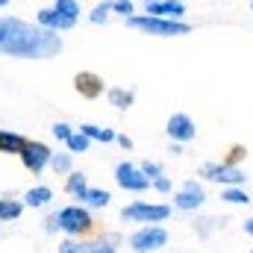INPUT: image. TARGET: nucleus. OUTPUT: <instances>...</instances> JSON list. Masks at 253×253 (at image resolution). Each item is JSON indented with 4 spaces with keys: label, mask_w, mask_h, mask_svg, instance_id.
<instances>
[{
    "label": "nucleus",
    "mask_w": 253,
    "mask_h": 253,
    "mask_svg": "<svg viewBox=\"0 0 253 253\" xmlns=\"http://www.w3.org/2000/svg\"><path fill=\"white\" fill-rule=\"evenodd\" d=\"M62 50V36L27 24L21 18H0V53L12 59H50Z\"/></svg>",
    "instance_id": "obj_1"
},
{
    "label": "nucleus",
    "mask_w": 253,
    "mask_h": 253,
    "mask_svg": "<svg viewBox=\"0 0 253 253\" xmlns=\"http://www.w3.org/2000/svg\"><path fill=\"white\" fill-rule=\"evenodd\" d=\"M80 18V3L77 0H56L53 6H44L39 15H36V27L42 30H50V33H62L71 30Z\"/></svg>",
    "instance_id": "obj_2"
},
{
    "label": "nucleus",
    "mask_w": 253,
    "mask_h": 253,
    "mask_svg": "<svg viewBox=\"0 0 253 253\" xmlns=\"http://www.w3.org/2000/svg\"><path fill=\"white\" fill-rule=\"evenodd\" d=\"M126 27H132L144 36H159V39H177V36L191 33L186 21H162V18H150V15H132V18H126Z\"/></svg>",
    "instance_id": "obj_3"
},
{
    "label": "nucleus",
    "mask_w": 253,
    "mask_h": 253,
    "mask_svg": "<svg viewBox=\"0 0 253 253\" xmlns=\"http://www.w3.org/2000/svg\"><path fill=\"white\" fill-rule=\"evenodd\" d=\"M56 221H59V233H65L68 239H83L94 230V218L85 206L74 203V206H62L56 212Z\"/></svg>",
    "instance_id": "obj_4"
},
{
    "label": "nucleus",
    "mask_w": 253,
    "mask_h": 253,
    "mask_svg": "<svg viewBox=\"0 0 253 253\" xmlns=\"http://www.w3.org/2000/svg\"><path fill=\"white\" fill-rule=\"evenodd\" d=\"M121 218L132 221V224H144V227H153V224H162L171 218V206L165 203H144V200H135L121 209Z\"/></svg>",
    "instance_id": "obj_5"
},
{
    "label": "nucleus",
    "mask_w": 253,
    "mask_h": 253,
    "mask_svg": "<svg viewBox=\"0 0 253 253\" xmlns=\"http://www.w3.org/2000/svg\"><path fill=\"white\" fill-rule=\"evenodd\" d=\"M200 177L209 180V183H221L227 189H242V183L248 180V174L242 168H233V165H224V162H206V165H200Z\"/></svg>",
    "instance_id": "obj_6"
},
{
    "label": "nucleus",
    "mask_w": 253,
    "mask_h": 253,
    "mask_svg": "<svg viewBox=\"0 0 253 253\" xmlns=\"http://www.w3.org/2000/svg\"><path fill=\"white\" fill-rule=\"evenodd\" d=\"M165 245H168V230L159 227V224L141 227V230H135L129 236V248L135 253H153V251H159V248H165Z\"/></svg>",
    "instance_id": "obj_7"
},
{
    "label": "nucleus",
    "mask_w": 253,
    "mask_h": 253,
    "mask_svg": "<svg viewBox=\"0 0 253 253\" xmlns=\"http://www.w3.org/2000/svg\"><path fill=\"white\" fill-rule=\"evenodd\" d=\"M50 159H53V150H50L44 141L27 138V144H24V150H21V162H24V168H27L30 174H42V171L50 165Z\"/></svg>",
    "instance_id": "obj_8"
},
{
    "label": "nucleus",
    "mask_w": 253,
    "mask_h": 253,
    "mask_svg": "<svg viewBox=\"0 0 253 253\" xmlns=\"http://www.w3.org/2000/svg\"><path fill=\"white\" fill-rule=\"evenodd\" d=\"M203 203H206V191H203V186H200L197 180H186L183 189L174 194V206L183 209V212H194V209H200Z\"/></svg>",
    "instance_id": "obj_9"
},
{
    "label": "nucleus",
    "mask_w": 253,
    "mask_h": 253,
    "mask_svg": "<svg viewBox=\"0 0 253 253\" xmlns=\"http://www.w3.org/2000/svg\"><path fill=\"white\" fill-rule=\"evenodd\" d=\"M115 183L126 191H144L150 189V180L141 174V168L138 165H132V162H121L118 168H115Z\"/></svg>",
    "instance_id": "obj_10"
},
{
    "label": "nucleus",
    "mask_w": 253,
    "mask_h": 253,
    "mask_svg": "<svg viewBox=\"0 0 253 253\" xmlns=\"http://www.w3.org/2000/svg\"><path fill=\"white\" fill-rule=\"evenodd\" d=\"M144 9L150 18H162V21H183L186 15V3L180 0H147Z\"/></svg>",
    "instance_id": "obj_11"
},
{
    "label": "nucleus",
    "mask_w": 253,
    "mask_h": 253,
    "mask_svg": "<svg viewBox=\"0 0 253 253\" xmlns=\"http://www.w3.org/2000/svg\"><path fill=\"white\" fill-rule=\"evenodd\" d=\"M74 88L80 91V97L97 100L106 85H103V77H100V74H94V71H80V74L74 77Z\"/></svg>",
    "instance_id": "obj_12"
},
{
    "label": "nucleus",
    "mask_w": 253,
    "mask_h": 253,
    "mask_svg": "<svg viewBox=\"0 0 253 253\" xmlns=\"http://www.w3.org/2000/svg\"><path fill=\"white\" fill-rule=\"evenodd\" d=\"M168 135H171L174 144H183V141H191L197 135V126H194V121L186 112H174L168 118Z\"/></svg>",
    "instance_id": "obj_13"
},
{
    "label": "nucleus",
    "mask_w": 253,
    "mask_h": 253,
    "mask_svg": "<svg viewBox=\"0 0 253 253\" xmlns=\"http://www.w3.org/2000/svg\"><path fill=\"white\" fill-rule=\"evenodd\" d=\"M24 144H27V138H24L21 132H15V129H0V153H6V156H21Z\"/></svg>",
    "instance_id": "obj_14"
},
{
    "label": "nucleus",
    "mask_w": 253,
    "mask_h": 253,
    "mask_svg": "<svg viewBox=\"0 0 253 253\" xmlns=\"http://www.w3.org/2000/svg\"><path fill=\"white\" fill-rule=\"evenodd\" d=\"M80 132H83L88 141H103V144H109V141L118 138L115 129H109V126H97V124H80Z\"/></svg>",
    "instance_id": "obj_15"
},
{
    "label": "nucleus",
    "mask_w": 253,
    "mask_h": 253,
    "mask_svg": "<svg viewBox=\"0 0 253 253\" xmlns=\"http://www.w3.org/2000/svg\"><path fill=\"white\" fill-rule=\"evenodd\" d=\"M50 200H53V191L47 189V186H36V189H30L24 194V206H30V209H42Z\"/></svg>",
    "instance_id": "obj_16"
},
{
    "label": "nucleus",
    "mask_w": 253,
    "mask_h": 253,
    "mask_svg": "<svg viewBox=\"0 0 253 253\" xmlns=\"http://www.w3.org/2000/svg\"><path fill=\"white\" fill-rule=\"evenodd\" d=\"M118 245H121V239L115 233H103V236L91 239V253H118Z\"/></svg>",
    "instance_id": "obj_17"
},
{
    "label": "nucleus",
    "mask_w": 253,
    "mask_h": 253,
    "mask_svg": "<svg viewBox=\"0 0 253 253\" xmlns=\"http://www.w3.org/2000/svg\"><path fill=\"white\" fill-rule=\"evenodd\" d=\"M106 94H109V103H112L115 109H129L132 100H135V94H132L129 88H121V85H112Z\"/></svg>",
    "instance_id": "obj_18"
},
{
    "label": "nucleus",
    "mask_w": 253,
    "mask_h": 253,
    "mask_svg": "<svg viewBox=\"0 0 253 253\" xmlns=\"http://www.w3.org/2000/svg\"><path fill=\"white\" fill-rule=\"evenodd\" d=\"M65 191H68L71 197L83 200V197H85V191H88V183H85V174H80V171L68 174V183H65Z\"/></svg>",
    "instance_id": "obj_19"
},
{
    "label": "nucleus",
    "mask_w": 253,
    "mask_h": 253,
    "mask_svg": "<svg viewBox=\"0 0 253 253\" xmlns=\"http://www.w3.org/2000/svg\"><path fill=\"white\" fill-rule=\"evenodd\" d=\"M21 212H24V203H21V200L0 197V221H15Z\"/></svg>",
    "instance_id": "obj_20"
},
{
    "label": "nucleus",
    "mask_w": 253,
    "mask_h": 253,
    "mask_svg": "<svg viewBox=\"0 0 253 253\" xmlns=\"http://www.w3.org/2000/svg\"><path fill=\"white\" fill-rule=\"evenodd\" d=\"M109 191H103V189H88L85 191V197H83V203H88L91 209H106L109 206Z\"/></svg>",
    "instance_id": "obj_21"
},
{
    "label": "nucleus",
    "mask_w": 253,
    "mask_h": 253,
    "mask_svg": "<svg viewBox=\"0 0 253 253\" xmlns=\"http://www.w3.org/2000/svg\"><path fill=\"white\" fill-rule=\"evenodd\" d=\"M50 168H53V174H74V156L71 153H53Z\"/></svg>",
    "instance_id": "obj_22"
},
{
    "label": "nucleus",
    "mask_w": 253,
    "mask_h": 253,
    "mask_svg": "<svg viewBox=\"0 0 253 253\" xmlns=\"http://www.w3.org/2000/svg\"><path fill=\"white\" fill-rule=\"evenodd\" d=\"M59 253H91V242L88 239H65L59 245Z\"/></svg>",
    "instance_id": "obj_23"
},
{
    "label": "nucleus",
    "mask_w": 253,
    "mask_h": 253,
    "mask_svg": "<svg viewBox=\"0 0 253 253\" xmlns=\"http://www.w3.org/2000/svg\"><path fill=\"white\" fill-rule=\"evenodd\" d=\"M88 144H91V141H88L80 129H77V132H71V138L65 141V147H68V153H71V156H74V153H85V150H88Z\"/></svg>",
    "instance_id": "obj_24"
},
{
    "label": "nucleus",
    "mask_w": 253,
    "mask_h": 253,
    "mask_svg": "<svg viewBox=\"0 0 253 253\" xmlns=\"http://www.w3.org/2000/svg\"><path fill=\"white\" fill-rule=\"evenodd\" d=\"M218 227H224V221H218V218H197V221H194V233H197V236H209V233L218 230Z\"/></svg>",
    "instance_id": "obj_25"
},
{
    "label": "nucleus",
    "mask_w": 253,
    "mask_h": 253,
    "mask_svg": "<svg viewBox=\"0 0 253 253\" xmlns=\"http://www.w3.org/2000/svg\"><path fill=\"white\" fill-rule=\"evenodd\" d=\"M221 200H227V203H233V206H239V203H251V197H248V191L245 189H224L221 191Z\"/></svg>",
    "instance_id": "obj_26"
},
{
    "label": "nucleus",
    "mask_w": 253,
    "mask_h": 253,
    "mask_svg": "<svg viewBox=\"0 0 253 253\" xmlns=\"http://www.w3.org/2000/svg\"><path fill=\"white\" fill-rule=\"evenodd\" d=\"M109 12H112V3H97V6L88 12V21H91V24H106Z\"/></svg>",
    "instance_id": "obj_27"
},
{
    "label": "nucleus",
    "mask_w": 253,
    "mask_h": 253,
    "mask_svg": "<svg viewBox=\"0 0 253 253\" xmlns=\"http://www.w3.org/2000/svg\"><path fill=\"white\" fill-rule=\"evenodd\" d=\"M138 168H141V174H144V177H147L150 183H153V180H159V177H165V174H162V165H159V162H150V159H147V162H141Z\"/></svg>",
    "instance_id": "obj_28"
},
{
    "label": "nucleus",
    "mask_w": 253,
    "mask_h": 253,
    "mask_svg": "<svg viewBox=\"0 0 253 253\" xmlns=\"http://www.w3.org/2000/svg\"><path fill=\"white\" fill-rule=\"evenodd\" d=\"M245 144H233L230 147V153H227V159H224V165H233V168H239V159H245Z\"/></svg>",
    "instance_id": "obj_29"
},
{
    "label": "nucleus",
    "mask_w": 253,
    "mask_h": 253,
    "mask_svg": "<svg viewBox=\"0 0 253 253\" xmlns=\"http://www.w3.org/2000/svg\"><path fill=\"white\" fill-rule=\"evenodd\" d=\"M132 9H135V6H132L129 0H115V3H112V12H118V15H124V18H132Z\"/></svg>",
    "instance_id": "obj_30"
},
{
    "label": "nucleus",
    "mask_w": 253,
    "mask_h": 253,
    "mask_svg": "<svg viewBox=\"0 0 253 253\" xmlns=\"http://www.w3.org/2000/svg\"><path fill=\"white\" fill-rule=\"evenodd\" d=\"M71 132H74V129H71L68 124H53V135H56V138H62V141L71 138Z\"/></svg>",
    "instance_id": "obj_31"
},
{
    "label": "nucleus",
    "mask_w": 253,
    "mask_h": 253,
    "mask_svg": "<svg viewBox=\"0 0 253 253\" xmlns=\"http://www.w3.org/2000/svg\"><path fill=\"white\" fill-rule=\"evenodd\" d=\"M150 186L159 191V194H168V191H171V180H168V177H159V180H153Z\"/></svg>",
    "instance_id": "obj_32"
},
{
    "label": "nucleus",
    "mask_w": 253,
    "mask_h": 253,
    "mask_svg": "<svg viewBox=\"0 0 253 253\" xmlns=\"http://www.w3.org/2000/svg\"><path fill=\"white\" fill-rule=\"evenodd\" d=\"M44 233H59V221H56V212L44 218Z\"/></svg>",
    "instance_id": "obj_33"
},
{
    "label": "nucleus",
    "mask_w": 253,
    "mask_h": 253,
    "mask_svg": "<svg viewBox=\"0 0 253 253\" xmlns=\"http://www.w3.org/2000/svg\"><path fill=\"white\" fill-rule=\"evenodd\" d=\"M115 141H118V144H121L124 150H129V147H132V138H129V135H118Z\"/></svg>",
    "instance_id": "obj_34"
},
{
    "label": "nucleus",
    "mask_w": 253,
    "mask_h": 253,
    "mask_svg": "<svg viewBox=\"0 0 253 253\" xmlns=\"http://www.w3.org/2000/svg\"><path fill=\"white\" fill-rule=\"evenodd\" d=\"M168 153H174V156H180V153H183V147H180V144H174V141H171V147H168Z\"/></svg>",
    "instance_id": "obj_35"
},
{
    "label": "nucleus",
    "mask_w": 253,
    "mask_h": 253,
    "mask_svg": "<svg viewBox=\"0 0 253 253\" xmlns=\"http://www.w3.org/2000/svg\"><path fill=\"white\" fill-rule=\"evenodd\" d=\"M245 233H248V236H253V218H248V221H245Z\"/></svg>",
    "instance_id": "obj_36"
},
{
    "label": "nucleus",
    "mask_w": 253,
    "mask_h": 253,
    "mask_svg": "<svg viewBox=\"0 0 253 253\" xmlns=\"http://www.w3.org/2000/svg\"><path fill=\"white\" fill-rule=\"evenodd\" d=\"M9 6V0H0V9H6Z\"/></svg>",
    "instance_id": "obj_37"
},
{
    "label": "nucleus",
    "mask_w": 253,
    "mask_h": 253,
    "mask_svg": "<svg viewBox=\"0 0 253 253\" xmlns=\"http://www.w3.org/2000/svg\"><path fill=\"white\" fill-rule=\"evenodd\" d=\"M251 9H253V3H251Z\"/></svg>",
    "instance_id": "obj_38"
},
{
    "label": "nucleus",
    "mask_w": 253,
    "mask_h": 253,
    "mask_svg": "<svg viewBox=\"0 0 253 253\" xmlns=\"http://www.w3.org/2000/svg\"><path fill=\"white\" fill-rule=\"evenodd\" d=\"M251 253H253V251H251Z\"/></svg>",
    "instance_id": "obj_39"
}]
</instances>
